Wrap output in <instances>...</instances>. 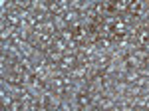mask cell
<instances>
[{"instance_id": "cell-4", "label": "cell", "mask_w": 149, "mask_h": 111, "mask_svg": "<svg viewBox=\"0 0 149 111\" xmlns=\"http://www.w3.org/2000/svg\"><path fill=\"white\" fill-rule=\"evenodd\" d=\"M137 78H139L137 67H129V69H127V74L123 76V79H125L127 83H135V81H137Z\"/></svg>"}, {"instance_id": "cell-7", "label": "cell", "mask_w": 149, "mask_h": 111, "mask_svg": "<svg viewBox=\"0 0 149 111\" xmlns=\"http://www.w3.org/2000/svg\"><path fill=\"white\" fill-rule=\"evenodd\" d=\"M81 6H84V0H70V8H74V10H81Z\"/></svg>"}, {"instance_id": "cell-1", "label": "cell", "mask_w": 149, "mask_h": 111, "mask_svg": "<svg viewBox=\"0 0 149 111\" xmlns=\"http://www.w3.org/2000/svg\"><path fill=\"white\" fill-rule=\"evenodd\" d=\"M76 66H78V58H76V54H64V58L60 60V69L66 71V74H70Z\"/></svg>"}, {"instance_id": "cell-5", "label": "cell", "mask_w": 149, "mask_h": 111, "mask_svg": "<svg viewBox=\"0 0 149 111\" xmlns=\"http://www.w3.org/2000/svg\"><path fill=\"white\" fill-rule=\"evenodd\" d=\"M54 24H56L58 32H60V30H64V28H68V26H70V24L66 22V18H64V14H58V16H54Z\"/></svg>"}, {"instance_id": "cell-3", "label": "cell", "mask_w": 149, "mask_h": 111, "mask_svg": "<svg viewBox=\"0 0 149 111\" xmlns=\"http://www.w3.org/2000/svg\"><path fill=\"white\" fill-rule=\"evenodd\" d=\"M64 18H66V22L72 26V24L78 22V20H81V12H80V10H74V8H70V10L64 12Z\"/></svg>"}, {"instance_id": "cell-8", "label": "cell", "mask_w": 149, "mask_h": 111, "mask_svg": "<svg viewBox=\"0 0 149 111\" xmlns=\"http://www.w3.org/2000/svg\"><path fill=\"white\" fill-rule=\"evenodd\" d=\"M145 50H147V54H149V42H147V46H145Z\"/></svg>"}, {"instance_id": "cell-6", "label": "cell", "mask_w": 149, "mask_h": 111, "mask_svg": "<svg viewBox=\"0 0 149 111\" xmlns=\"http://www.w3.org/2000/svg\"><path fill=\"white\" fill-rule=\"evenodd\" d=\"M58 36H60V38H62V40H64V42H70V40H74V32H72V28H64V30H60V32H58Z\"/></svg>"}, {"instance_id": "cell-2", "label": "cell", "mask_w": 149, "mask_h": 111, "mask_svg": "<svg viewBox=\"0 0 149 111\" xmlns=\"http://www.w3.org/2000/svg\"><path fill=\"white\" fill-rule=\"evenodd\" d=\"M46 58H48V62H52V64H60V60L64 58V52H60V50H56L52 46V48L46 50Z\"/></svg>"}]
</instances>
